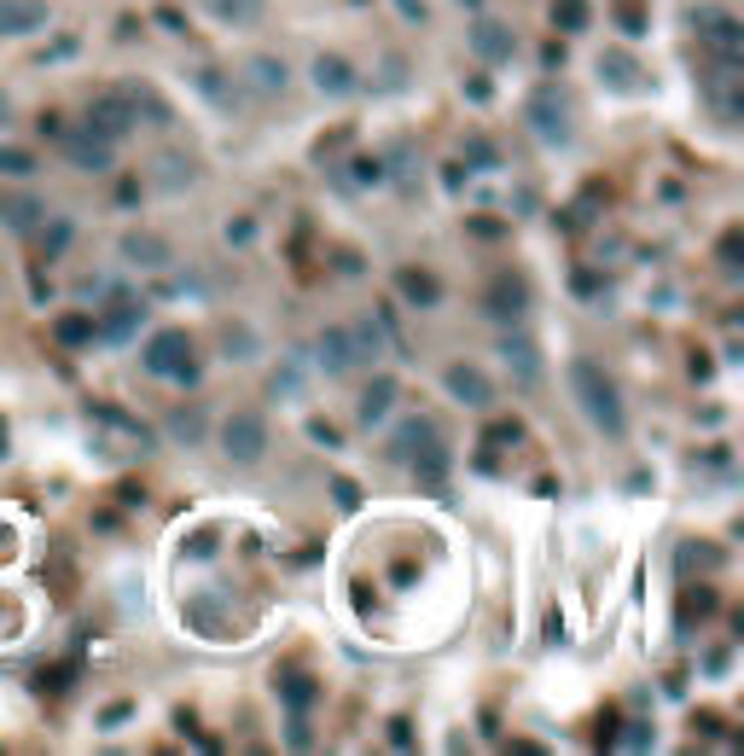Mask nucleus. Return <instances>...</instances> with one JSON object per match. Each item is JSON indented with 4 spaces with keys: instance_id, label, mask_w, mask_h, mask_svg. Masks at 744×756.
I'll list each match as a JSON object with an SVG mask.
<instances>
[{
    "instance_id": "nucleus-11",
    "label": "nucleus",
    "mask_w": 744,
    "mask_h": 756,
    "mask_svg": "<svg viewBox=\"0 0 744 756\" xmlns=\"http://www.w3.org/2000/svg\"><path fill=\"white\" fill-rule=\"evenodd\" d=\"M53 24L47 0H0V35H35Z\"/></svg>"
},
{
    "instance_id": "nucleus-24",
    "label": "nucleus",
    "mask_w": 744,
    "mask_h": 756,
    "mask_svg": "<svg viewBox=\"0 0 744 756\" xmlns=\"http://www.w3.org/2000/svg\"><path fill=\"white\" fill-rule=\"evenodd\" d=\"M204 12H210L216 24H256L267 12V0H204Z\"/></svg>"
},
{
    "instance_id": "nucleus-18",
    "label": "nucleus",
    "mask_w": 744,
    "mask_h": 756,
    "mask_svg": "<svg viewBox=\"0 0 744 756\" xmlns=\"http://www.w3.org/2000/svg\"><path fill=\"white\" fill-rule=\"evenodd\" d=\"M501 361H506V366H512V373H518L524 384L541 379V350H535L529 338H518V332H506V338H501Z\"/></svg>"
},
{
    "instance_id": "nucleus-22",
    "label": "nucleus",
    "mask_w": 744,
    "mask_h": 756,
    "mask_svg": "<svg viewBox=\"0 0 744 756\" xmlns=\"http://www.w3.org/2000/svg\"><path fill=\"white\" fill-rule=\"evenodd\" d=\"M390 407H396V384H390V379H372L366 391H361L355 414H361V425H379V419H390Z\"/></svg>"
},
{
    "instance_id": "nucleus-27",
    "label": "nucleus",
    "mask_w": 744,
    "mask_h": 756,
    "mask_svg": "<svg viewBox=\"0 0 744 756\" xmlns=\"http://www.w3.org/2000/svg\"><path fill=\"white\" fill-rule=\"evenodd\" d=\"M349 343H355V366H361V361H379L384 332H379L372 320H355V326H349Z\"/></svg>"
},
{
    "instance_id": "nucleus-8",
    "label": "nucleus",
    "mask_w": 744,
    "mask_h": 756,
    "mask_svg": "<svg viewBox=\"0 0 744 756\" xmlns=\"http://www.w3.org/2000/svg\"><path fill=\"white\" fill-rule=\"evenodd\" d=\"M244 88H251L256 99H280L285 88H292V70H285V58H274V53H251L244 58Z\"/></svg>"
},
{
    "instance_id": "nucleus-31",
    "label": "nucleus",
    "mask_w": 744,
    "mask_h": 756,
    "mask_svg": "<svg viewBox=\"0 0 744 756\" xmlns=\"http://www.w3.org/2000/svg\"><path fill=\"white\" fill-rule=\"evenodd\" d=\"M58 338H65V343L94 338V320H88V315H70V320H58Z\"/></svg>"
},
{
    "instance_id": "nucleus-29",
    "label": "nucleus",
    "mask_w": 744,
    "mask_h": 756,
    "mask_svg": "<svg viewBox=\"0 0 744 756\" xmlns=\"http://www.w3.org/2000/svg\"><path fill=\"white\" fill-rule=\"evenodd\" d=\"M437 431H430V419H407L402 431H396V442H390V454H413V442H430Z\"/></svg>"
},
{
    "instance_id": "nucleus-3",
    "label": "nucleus",
    "mask_w": 744,
    "mask_h": 756,
    "mask_svg": "<svg viewBox=\"0 0 744 756\" xmlns=\"http://www.w3.org/2000/svg\"><path fill=\"white\" fill-rule=\"evenodd\" d=\"M216 442H221V454L233 460V465H256V460L267 454V419L251 414V407H239V414L221 419Z\"/></svg>"
},
{
    "instance_id": "nucleus-12",
    "label": "nucleus",
    "mask_w": 744,
    "mask_h": 756,
    "mask_svg": "<svg viewBox=\"0 0 744 756\" xmlns=\"http://www.w3.org/2000/svg\"><path fill=\"white\" fill-rule=\"evenodd\" d=\"M122 262L157 274V269H169L175 262V251H169V239H157V233H122Z\"/></svg>"
},
{
    "instance_id": "nucleus-6",
    "label": "nucleus",
    "mask_w": 744,
    "mask_h": 756,
    "mask_svg": "<svg viewBox=\"0 0 744 756\" xmlns=\"http://www.w3.org/2000/svg\"><path fill=\"white\" fill-rule=\"evenodd\" d=\"M698 81H704V99H710V111H715V117L733 129V122H738V88H744V76H738V58H715V65H710L704 76H698Z\"/></svg>"
},
{
    "instance_id": "nucleus-1",
    "label": "nucleus",
    "mask_w": 744,
    "mask_h": 756,
    "mask_svg": "<svg viewBox=\"0 0 744 756\" xmlns=\"http://www.w3.org/2000/svg\"><path fill=\"white\" fill-rule=\"evenodd\" d=\"M570 396H576V407L588 414L593 431L623 437V425H628V414H623V391L611 384V373H605L599 361H588V355H576V361H570Z\"/></svg>"
},
{
    "instance_id": "nucleus-21",
    "label": "nucleus",
    "mask_w": 744,
    "mask_h": 756,
    "mask_svg": "<svg viewBox=\"0 0 744 756\" xmlns=\"http://www.w3.org/2000/svg\"><path fill=\"white\" fill-rule=\"evenodd\" d=\"M152 187H157V193H180V187H193V157L163 152V157L152 163Z\"/></svg>"
},
{
    "instance_id": "nucleus-13",
    "label": "nucleus",
    "mask_w": 744,
    "mask_h": 756,
    "mask_svg": "<svg viewBox=\"0 0 744 756\" xmlns=\"http://www.w3.org/2000/svg\"><path fill=\"white\" fill-rule=\"evenodd\" d=\"M698 18V24H704V30H698V35H704L710 41V47H715V58H738L744 53V30H738V18H727V12H692Z\"/></svg>"
},
{
    "instance_id": "nucleus-33",
    "label": "nucleus",
    "mask_w": 744,
    "mask_h": 756,
    "mask_svg": "<svg viewBox=\"0 0 744 756\" xmlns=\"http://www.w3.org/2000/svg\"><path fill=\"white\" fill-rule=\"evenodd\" d=\"M402 18H413V24H425V0H396Z\"/></svg>"
},
{
    "instance_id": "nucleus-15",
    "label": "nucleus",
    "mask_w": 744,
    "mask_h": 756,
    "mask_svg": "<svg viewBox=\"0 0 744 756\" xmlns=\"http://www.w3.org/2000/svg\"><path fill=\"white\" fill-rule=\"evenodd\" d=\"M140 320H146V309H140V303H129V297H117V303H106V309H99V332H106L111 343H129V338L140 332Z\"/></svg>"
},
{
    "instance_id": "nucleus-28",
    "label": "nucleus",
    "mask_w": 744,
    "mask_h": 756,
    "mask_svg": "<svg viewBox=\"0 0 744 756\" xmlns=\"http://www.w3.org/2000/svg\"><path fill=\"white\" fill-rule=\"evenodd\" d=\"M193 88H198V94H210L221 111H233V99H239V88H233V81H221V70H198V76H193Z\"/></svg>"
},
{
    "instance_id": "nucleus-4",
    "label": "nucleus",
    "mask_w": 744,
    "mask_h": 756,
    "mask_svg": "<svg viewBox=\"0 0 744 756\" xmlns=\"http://www.w3.org/2000/svg\"><path fill=\"white\" fill-rule=\"evenodd\" d=\"M88 134L99 140H111V146H122L140 122H134V106H129V94L122 88H106V94H94V106H88V122H81Z\"/></svg>"
},
{
    "instance_id": "nucleus-16",
    "label": "nucleus",
    "mask_w": 744,
    "mask_h": 756,
    "mask_svg": "<svg viewBox=\"0 0 744 756\" xmlns=\"http://www.w3.org/2000/svg\"><path fill=\"white\" fill-rule=\"evenodd\" d=\"M308 76H315V88L332 94V99L355 94V70H349V58H338V53H320L315 65H308Z\"/></svg>"
},
{
    "instance_id": "nucleus-25",
    "label": "nucleus",
    "mask_w": 744,
    "mask_h": 756,
    "mask_svg": "<svg viewBox=\"0 0 744 756\" xmlns=\"http://www.w3.org/2000/svg\"><path fill=\"white\" fill-rule=\"evenodd\" d=\"M0 216H7L12 233H35L41 216H47V204H35V198H7V204H0Z\"/></svg>"
},
{
    "instance_id": "nucleus-30",
    "label": "nucleus",
    "mask_w": 744,
    "mask_h": 756,
    "mask_svg": "<svg viewBox=\"0 0 744 756\" xmlns=\"http://www.w3.org/2000/svg\"><path fill=\"white\" fill-rule=\"evenodd\" d=\"M0 175L24 180V175H35V157H30L24 146H0Z\"/></svg>"
},
{
    "instance_id": "nucleus-23",
    "label": "nucleus",
    "mask_w": 744,
    "mask_h": 756,
    "mask_svg": "<svg viewBox=\"0 0 744 756\" xmlns=\"http://www.w3.org/2000/svg\"><path fill=\"white\" fill-rule=\"evenodd\" d=\"M599 76H605L616 94H634V88H639V65H634L628 53H616V47H611V53H599Z\"/></svg>"
},
{
    "instance_id": "nucleus-2",
    "label": "nucleus",
    "mask_w": 744,
    "mask_h": 756,
    "mask_svg": "<svg viewBox=\"0 0 744 756\" xmlns=\"http://www.w3.org/2000/svg\"><path fill=\"white\" fill-rule=\"evenodd\" d=\"M524 122H529V134L541 140V146H570L576 140V111L558 88H535L529 106H524Z\"/></svg>"
},
{
    "instance_id": "nucleus-32",
    "label": "nucleus",
    "mask_w": 744,
    "mask_h": 756,
    "mask_svg": "<svg viewBox=\"0 0 744 756\" xmlns=\"http://www.w3.org/2000/svg\"><path fill=\"white\" fill-rule=\"evenodd\" d=\"M552 18H565V30H582L588 24V7H582V0H558Z\"/></svg>"
},
{
    "instance_id": "nucleus-19",
    "label": "nucleus",
    "mask_w": 744,
    "mask_h": 756,
    "mask_svg": "<svg viewBox=\"0 0 744 756\" xmlns=\"http://www.w3.org/2000/svg\"><path fill=\"white\" fill-rule=\"evenodd\" d=\"M396 285H402V297L413 303V309H437V303H442V285H437V274H425V269H402V274H396Z\"/></svg>"
},
{
    "instance_id": "nucleus-26",
    "label": "nucleus",
    "mask_w": 744,
    "mask_h": 756,
    "mask_svg": "<svg viewBox=\"0 0 744 756\" xmlns=\"http://www.w3.org/2000/svg\"><path fill=\"white\" fill-rule=\"evenodd\" d=\"M169 437H175L180 448H198V442H204V407H180V414L169 419Z\"/></svg>"
},
{
    "instance_id": "nucleus-20",
    "label": "nucleus",
    "mask_w": 744,
    "mask_h": 756,
    "mask_svg": "<svg viewBox=\"0 0 744 756\" xmlns=\"http://www.w3.org/2000/svg\"><path fill=\"white\" fill-rule=\"evenodd\" d=\"M122 94H129V106H134V122L146 117L152 129H169V122H175V111L163 106V99H157V88H146V81H129V88H122Z\"/></svg>"
},
{
    "instance_id": "nucleus-5",
    "label": "nucleus",
    "mask_w": 744,
    "mask_h": 756,
    "mask_svg": "<svg viewBox=\"0 0 744 756\" xmlns=\"http://www.w3.org/2000/svg\"><path fill=\"white\" fill-rule=\"evenodd\" d=\"M140 361H146V373H157V379H193L198 373L193 366V338L175 332V326L169 332H152V343H146V355Z\"/></svg>"
},
{
    "instance_id": "nucleus-34",
    "label": "nucleus",
    "mask_w": 744,
    "mask_h": 756,
    "mask_svg": "<svg viewBox=\"0 0 744 756\" xmlns=\"http://www.w3.org/2000/svg\"><path fill=\"white\" fill-rule=\"evenodd\" d=\"M7 111H12V106H7V94H0V122H7Z\"/></svg>"
},
{
    "instance_id": "nucleus-35",
    "label": "nucleus",
    "mask_w": 744,
    "mask_h": 756,
    "mask_svg": "<svg viewBox=\"0 0 744 756\" xmlns=\"http://www.w3.org/2000/svg\"><path fill=\"white\" fill-rule=\"evenodd\" d=\"M466 7H478V0H466Z\"/></svg>"
},
{
    "instance_id": "nucleus-17",
    "label": "nucleus",
    "mask_w": 744,
    "mask_h": 756,
    "mask_svg": "<svg viewBox=\"0 0 744 756\" xmlns=\"http://www.w3.org/2000/svg\"><path fill=\"white\" fill-rule=\"evenodd\" d=\"M471 47H478L483 58H494V65H501V58L518 53V35H512L506 24H494V18H478V24H471Z\"/></svg>"
},
{
    "instance_id": "nucleus-9",
    "label": "nucleus",
    "mask_w": 744,
    "mask_h": 756,
    "mask_svg": "<svg viewBox=\"0 0 744 756\" xmlns=\"http://www.w3.org/2000/svg\"><path fill=\"white\" fill-rule=\"evenodd\" d=\"M442 384H448V396H453V402L478 407V414L494 402V384H489V373H483V366H471V361H453L448 373H442Z\"/></svg>"
},
{
    "instance_id": "nucleus-7",
    "label": "nucleus",
    "mask_w": 744,
    "mask_h": 756,
    "mask_svg": "<svg viewBox=\"0 0 744 756\" xmlns=\"http://www.w3.org/2000/svg\"><path fill=\"white\" fill-rule=\"evenodd\" d=\"M65 163H70V169H81V175H111L117 146L81 129V134H65Z\"/></svg>"
},
{
    "instance_id": "nucleus-10",
    "label": "nucleus",
    "mask_w": 744,
    "mask_h": 756,
    "mask_svg": "<svg viewBox=\"0 0 744 756\" xmlns=\"http://www.w3.org/2000/svg\"><path fill=\"white\" fill-rule=\"evenodd\" d=\"M483 309H489L494 320H524V309H529V285H524V274H494Z\"/></svg>"
},
{
    "instance_id": "nucleus-14",
    "label": "nucleus",
    "mask_w": 744,
    "mask_h": 756,
    "mask_svg": "<svg viewBox=\"0 0 744 756\" xmlns=\"http://www.w3.org/2000/svg\"><path fill=\"white\" fill-rule=\"evenodd\" d=\"M315 361H320V373H332V379H343L349 366H355V343H349V326H326Z\"/></svg>"
}]
</instances>
